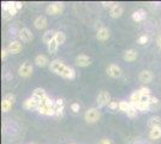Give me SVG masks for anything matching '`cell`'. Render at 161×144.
<instances>
[{"label": "cell", "mask_w": 161, "mask_h": 144, "mask_svg": "<svg viewBox=\"0 0 161 144\" xmlns=\"http://www.w3.org/2000/svg\"><path fill=\"white\" fill-rule=\"evenodd\" d=\"M71 144H75V143H71Z\"/></svg>", "instance_id": "45"}, {"label": "cell", "mask_w": 161, "mask_h": 144, "mask_svg": "<svg viewBox=\"0 0 161 144\" xmlns=\"http://www.w3.org/2000/svg\"><path fill=\"white\" fill-rule=\"evenodd\" d=\"M109 36H111V33H109V30L106 27L100 28L97 30V33H96V39L99 41H106V40L109 39Z\"/></svg>", "instance_id": "14"}, {"label": "cell", "mask_w": 161, "mask_h": 144, "mask_svg": "<svg viewBox=\"0 0 161 144\" xmlns=\"http://www.w3.org/2000/svg\"><path fill=\"white\" fill-rule=\"evenodd\" d=\"M40 103H41V100L39 99H36V97H29L27 99L24 103H23V107L28 110H34V109H39V107H40Z\"/></svg>", "instance_id": "4"}, {"label": "cell", "mask_w": 161, "mask_h": 144, "mask_svg": "<svg viewBox=\"0 0 161 144\" xmlns=\"http://www.w3.org/2000/svg\"><path fill=\"white\" fill-rule=\"evenodd\" d=\"M58 47H59V45H58V42L55 41V40H52V41L49 42L47 45V49H48V52L49 53H55L57 51H58Z\"/></svg>", "instance_id": "27"}, {"label": "cell", "mask_w": 161, "mask_h": 144, "mask_svg": "<svg viewBox=\"0 0 161 144\" xmlns=\"http://www.w3.org/2000/svg\"><path fill=\"white\" fill-rule=\"evenodd\" d=\"M149 138L156 141V139H160L161 138V127H155V129H150L149 131Z\"/></svg>", "instance_id": "23"}, {"label": "cell", "mask_w": 161, "mask_h": 144, "mask_svg": "<svg viewBox=\"0 0 161 144\" xmlns=\"http://www.w3.org/2000/svg\"><path fill=\"white\" fill-rule=\"evenodd\" d=\"M48 62H49L48 58L46 56V55H43V54L36 55V58H35V64H36L39 67H45Z\"/></svg>", "instance_id": "19"}, {"label": "cell", "mask_w": 161, "mask_h": 144, "mask_svg": "<svg viewBox=\"0 0 161 144\" xmlns=\"http://www.w3.org/2000/svg\"><path fill=\"white\" fill-rule=\"evenodd\" d=\"M131 104L128 101H120L119 102V110H121L123 113H128V110L130 109Z\"/></svg>", "instance_id": "29"}, {"label": "cell", "mask_w": 161, "mask_h": 144, "mask_svg": "<svg viewBox=\"0 0 161 144\" xmlns=\"http://www.w3.org/2000/svg\"><path fill=\"white\" fill-rule=\"evenodd\" d=\"M49 70L53 73L60 76L63 78H66V79H75V77H76V71L72 67L66 66L60 60H53V61H51V64H49Z\"/></svg>", "instance_id": "1"}, {"label": "cell", "mask_w": 161, "mask_h": 144, "mask_svg": "<svg viewBox=\"0 0 161 144\" xmlns=\"http://www.w3.org/2000/svg\"><path fill=\"white\" fill-rule=\"evenodd\" d=\"M34 27L36 28L37 30H42L47 27V18L43 17V16H40L37 17L35 21H34Z\"/></svg>", "instance_id": "15"}, {"label": "cell", "mask_w": 161, "mask_h": 144, "mask_svg": "<svg viewBox=\"0 0 161 144\" xmlns=\"http://www.w3.org/2000/svg\"><path fill=\"white\" fill-rule=\"evenodd\" d=\"M64 10V4L63 3H52L51 5H48L46 8V12L51 16H57L63 12Z\"/></svg>", "instance_id": "5"}, {"label": "cell", "mask_w": 161, "mask_h": 144, "mask_svg": "<svg viewBox=\"0 0 161 144\" xmlns=\"http://www.w3.org/2000/svg\"><path fill=\"white\" fill-rule=\"evenodd\" d=\"M17 11H18V10H17V8H16V6H14V1H11L10 6H8V10H7L6 12H8V13L14 17V14L17 13Z\"/></svg>", "instance_id": "32"}, {"label": "cell", "mask_w": 161, "mask_h": 144, "mask_svg": "<svg viewBox=\"0 0 161 144\" xmlns=\"http://www.w3.org/2000/svg\"><path fill=\"white\" fill-rule=\"evenodd\" d=\"M101 5H102L103 7H106V8H107V7L112 8V7H114L117 4H115V3H113V1H102V3H101Z\"/></svg>", "instance_id": "33"}, {"label": "cell", "mask_w": 161, "mask_h": 144, "mask_svg": "<svg viewBox=\"0 0 161 144\" xmlns=\"http://www.w3.org/2000/svg\"><path fill=\"white\" fill-rule=\"evenodd\" d=\"M130 104L131 106H134V107H138V104H140V102H141V94H140V91L137 90V91H135V93H132L131 94V96H130Z\"/></svg>", "instance_id": "18"}, {"label": "cell", "mask_w": 161, "mask_h": 144, "mask_svg": "<svg viewBox=\"0 0 161 144\" xmlns=\"http://www.w3.org/2000/svg\"><path fill=\"white\" fill-rule=\"evenodd\" d=\"M138 112H142V113H146V112H150V108H149V103H140L138 107H137Z\"/></svg>", "instance_id": "30"}, {"label": "cell", "mask_w": 161, "mask_h": 144, "mask_svg": "<svg viewBox=\"0 0 161 144\" xmlns=\"http://www.w3.org/2000/svg\"><path fill=\"white\" fill-rule=\"evenodd\" d=\"M64 108H65V106H64V100L58 99V100H55V101H54V110H55V117H58V118L63 117V114H64Z\"/></svg>", "instance_id": "11"}, {"label": "cell", "mask_w": 161, "mask_h": 144, "mask_svg": "<svg viewBox=\"0 0 161 144\" xmlns=\"http://www.w3.org/2000/svg\"><path fill=\"white\" fill-rule=\"evenodd\" d=\"M146 11L143 10V8H140V10H137V11H135L134 13H132V19L135 22H142L146 19Z\"/></svg>", "instance_id": "20"}, {"label": "cell", "mask_w": 161, "mask_h": 144, "mask_svg": "<svg viewBox=\"0 0 161 144\" xmlns=\"http://www.w3.org/2000/svg\"><path fill=\"white\" fill-rule=\"evenodd\" d=\"M108 107H109L112 110H115V109H118V108H119V103L115 102V101H111V103L108 104Z\"/></svg>", "instance_id": "35"}, {"label": "cell", "mask_w": 161, "mask_h": 144, "mask_svg": "<svg viewBox=\"0 0 161 144\" xmlns=\"http://www.w3.org/2000/svg\"><path fill=\"white\" fill-rule=\"evenodd\" d=\"M18 37L22 42H30L34 39V35L28 28H23L18 33Z\"/></svg>", "instance_id": "10"}, {"label": "cell", "mask_w": 161, "mask_h": 144, "mask_svg": "<svg viewBox=\"0 0 161 144\" xmlns=\"http://www.w3.org/2000/svg\"><path fill=\"white\" fill-rule=\"evenodd\" d=\"M148 126L150 129L155 127H161V118L160 117H152L148 120Z\"/></svg>", "instance_id": "22"}, {"label": "cell", "mask_w": 161, "mask_h": 144, "mask_svg": "<svg viewBox=\"0 0 161 144\" xmlns=\"http://www.w3.org/2000/svg\"><path fill=\"white\" fill-rule=\"evenodd\" d=\"M33 96L36 97V99H39V100H43V99H46L48 95H47V93L45 91V89H42V88H36V89L33 91Z\"/></svg>", "instance_id": "24"}, {"label": "cell", "mask_w": 161, "mask_h": 144, "mask_svg": "<svg viewBox=\"0 0 161 144\" xmlns=\"http://www.w3.org/2000/svg\"><path fill=\"white\" fill-rule=\"evenodd\" d=\"M137 56H138L137 51H135V49H128V51L124 53V60L128 62H132L137 59Z\"/></svg>", "instance_id": "16"}, {"label": "cell", "mask_w": 161, "mask_h": 144, "mask_svg": "<svg viewBox=\"0 0 161 144\" xmlns=\"http://www.w3.org/2000/svg\"><path fill=\"white\" fill-rule=\"evenodd\" d=\"M54 40L58 42V45L60 46V45H63V43L65 42L66 36H65V34H64L63 31H57V33H55V37H54Z\"/></svg>", "instance_id": "26"}, {"label": "cell", "mask_w": 161, "mask_h": 144, "mask_svg": "<svg viewBox=\"0 0 161 144\" xmlns=\"http://www.w3.org/2000/svg\"><path fill=\"white\" fill-rule=\"evenodd\" d=\"M18 73L23 78H28L29 76H31V73H33V66H31V64H29L28 61L23 62L19 66V69H18Z\"/></svg>", "instance_id": "8"}, {"label": "cell", "mask_w": 161, "mask_h": 144, "mask_svg": "<svg viewBox=\"0 0 161 144\" xmlns=\"http://www.w3.org/2000/svg\"><path fill=\"white\" fill-rule=\"evenodd\" d=\"M39 113L43 114V115H48V117H53L55 115V110H54V101L47 96L46 99L41 100L40 107H39Z\"/></svg>", "instance_id": "2"}, {"label": "cell", "mask_w": 161, "mask_h": 144, "mask_svg": "<svg viewBox=\"0 0 161 144\" xmlns=\"http://www.w3.org/2000/svg\"><path fill=\"white\" fill-rule=\"evenodd\" d=\"M158 46L161 48V36H159V39H158Z\"/></svg>", "instance_id": "43"}, {"label": "cell", "mask_w": 161, "mask_h": 144, "mask_svg": "<svg viewBox=\"0 0 161 144\" xmlns=\"http://www.w3.org/2000/svg\"><path fill=\"white\" fill-rule=\"evenodd\" d=\"M147 42H148L147 35H142L141 37L138 39V43H140V45H144V43H147Z\"/></svg>", "instance_id": "36"}, {"label": "cell", "mask_w": 161, "mask_h": 144, "mask_svg": "<svg viewBox=\"0 0 161 144\" xmlns=\"http://www.w3.org/2000/svg\"><path fill=\"white\" fill-rule=\"evenodd\" d=\"M101 113L97 108H90L84 113V120L88 124H95L100 120Z\"/></svg>", "instance_id": "3"}, {"label": "cell", "mask_w": 161, "mask_h": 144, "mask_svg": "<svg viewBox=\"0 0 161 144\" xmlns=\"http://www.w3.org/2000/svg\"><path fill=\"white\" fill-rule=\"evenodd\" d=\"M99 144H112V142L108 138H102L100 142H99Z\"/></svg>", "instance_id": "40"}, {"label": "cell", "mask_w": 161, "mask_h": 144, "mask_svg": "<svg viewBox=\"0 0 161 144\" xmlns=\"http://www.w3.org/2000/svg\"><path fill=\"white\" fill-rule=\"evenodd\" d=\"M96 102H97V106L99 107H105V106H108L111 103V95L108 91H101L100 94L96 97Z\"/></svg>", "instance_id": "6"}, {"label": "cell", "mask_w": 161, "mask_h": 144, "mask_svg": "<svg viewBox=\"0 0 161 144\" xmlns=\"http://www.w3.org/2000/svg\"><path fill=\"white\" fill-rule=\"evenodd\" d=\"M71 109H72V112L74 113H77V112H80V104L77 102H75L71 104Z\"/></svg>", "instance_id": "38"}, {"label": "cell", "mask_w": 161, "mask_h": 144, "mask_svg": "<svg viewBox=\"0 0 161 144\" xmlns=\"http://www.w3.org/2000/svg\"><path fill=\"white\" fill-rule=\"evenodd\" d=\"M4 99H6L7 101H10L11 103H14V101H16V97H14V94H11V93H8V94H6Z\"/></svg>", "instance_id": "34"}, {"label": "cell", "mask_w": 161, "mask_h": 144, "mask_svg": "<svg viewBox=\"0 0 161 144\" xmlns=\"http://www.w3.org/2000/svg\"><path fill=\"white\" fill-rule=\"evenodd\" d=\"M6 49L10 54H18L20 51H22V43L19 41L10 42V45H8V47Z\"/></svg>", "instance_id": "13"}, {"label": "cell", "mask_w": 161, "mask_h": 144, "mask_svg": "<svg viewBox=\"0 0 161 144\" xmlns=\"http://www.w3.org/2000/svg\"><path fill=\"white\" fill-rule=\"evenodd\" d=\"M7 54H8L7 49H5V48H4V49L1 51V59H3V60H5V59L7 58Z\"/></svg>", "instance_id": "39"}, {"label": "cell", "mask_w": 161, "mask_h": 144, "mask_svg": "<svg viewBox=\"0 0 161 144\" xmlns=\"http://www.w3.org/2000/svg\"><path fill=\"white\" fill-rule=\"evenodd\" d=\"M107 75L112 78H119L121 75H123V70H121L120 66L115 65V64H111L107 66Z\"/></svg>", "instance_id": "7"}, {"label": "cell", "mask_w": 161, "mask_h": 144, "mask_svg": "<svg viewBox=\"0 0 161 144\" xmlns=\"http://www.w3.org/2000/svg\"><path fill=\"white\" fill-rule=\"evenodd\" d=\"M54 37H55V33H54L53 30H47L43 34V36H42V41L45 42L46 45H48L52 40H54Z\"/></svg>", "instance_id": "25"}, {"label": "cell", "mask_w": 161, "mask_h": 144, "mask_svg": "<svg viewBox=\"0 0 161 144\" xmlns=\"http://www.w3.org/2000/svg\"><path fill=\"white\" fill-rule=\"evenodd\" d=\"M161 103L160 100L155 96H152L150 97V101H149V108H150V112H154V110H158L160 108Z\"/></svg>", "instance_id": "21"}, {"label": "cell", "mask_w": 161, "mask_h": 144, "mask_svg": "<svg viewBox=\"0 0 161 144\" xmlns=\"http://www.w3.org/2000/svg\"><path fill=\"white\" fill-rule=\"evenodd\" d=\"M124 12V8L123 6H120L119 4H117L114 7H112L111 10H109V16L112 17V18H119L121 14Z\"/></svg>", "instance_id": "17"}, {"label": "cell", "mask_w": 161, "mask_h": 144, "mask_svg": "<svg viewBox=\"0 0 161 144\" xmlns=\"http://www.w3.org/2000/svg\"><path fill=\"white\" fill-rule=\"evenodd\" d=\"M138 91H140V94H141V95H150V90L148 89V88H146V87L141 88Z\"/></svg>", "instance_id": "37"}, {"label": "cell", "mask_w": 161, "mask_h": 144, "mask_svg": "<svg viewBox=\"0 0 161 144\" xmlns=\"http://www.w3.org/2000/svg\"><path fill=\"white\" fill-rule=\"evenodd\" d=\"M10 18H12V16L8 13V12H4V19H10Z\"/></svg>", "instance_id": "42"}, {"label": "cell", "mask_w": 161, "mask_h": 144, "mask_svg": "<svg viewBox=\"0 0 161 144\" xmlns=\"http://www.w3.org/2000/svg\"><path fill=\"white\" fill-rule=\"evenodd\" d=\"M29 144H34V143H29Z\"/></svg>", "instance_id": "44"}, {"label": "cell", "mask_w": 161, "mask_h": 144, "mask_svg": "<svg viewBox=\"0 0 161 144\" xmlns=\"http://www.w3.org/2000/svg\"><path fill=\"white\" fill-rule=\"evenodd\" d=\"M14 6H16L17 10H20V8L23 7V4H22L20 1H14Z\"/></svg>", "instance_id": "41"}, {"label": "cell", "mask_w": 161, "mask_h": 144, "mask_svg": "<svg viewBox=\"0 0 161 144\" xmlns=\"http://www.w3.org/2000/svg\"><path fill=\"white\" fill-rule=\"evenodd\" d=\"M75 62H76V65L80 66V67H87V66H89V65L92 64V59H90L88 55L80 54V55H78V56H76Z\"/></svg>", "instance_id": "9"}, {"label": "cell", "mask_w": 161, "mask_h": 144, "mask_svg": "<svg viewBox=\"0 0 161 144\" xmlns=\"http://www.w3.org/2000/svg\"><path fill=\"white\" fill-rule=\"evenodd\" d=\"M137 113H138V109H137L136 107H134V106H131L126 114H128L129 118H135L136 115H137Z\"/></svg>", "instance_id": "31"}, {"label": "cell", "mask_w": 161, "mask_h": 144, "mask_svg": "<svg viewBox=\"0 0 161 144\" xmlns=\"http://www.w3.org/2000/svg\"><path fill=\"white\" fill-rule=\"evenodd\" d=\"M153 79H154V73L152 71H149V70H144L140 73V81L142 83L148 84V83L153 82Z\"/></svg>", "instance_id": "12"}, {"label": "cell", "mask_w": 161, "mask_h": 144, "mask_svg": "<svg viewBox=\"0 0 161 144\" xmlns=\"http://www.w3.org/2000/svg\"><path fill=\"white\" fill-rule=\"evenodd\" d=\"M12 104H14V103H11L10 101H7L6 99H4V100L1 101V109H3V112H4V113H7L8 110L12 108Z\"/></svg>", "instance_id": "28"}]
</instances>
